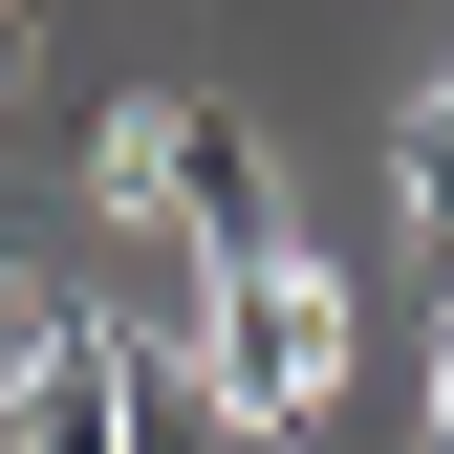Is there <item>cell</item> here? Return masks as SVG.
Returning a JSON list of instances; mask_svg holds the SVG:
<instances>
[{
  "label": "cell",
  "instance_id": "obj_1",
  "mask_svg": "<svg viewBox=\"0 0 454 454\" xmlns=\"http://www.w3.org/2000/svg\"><path fill=\"white\" fill-rule=\"evenodd\" d=\"M108 195H130V216H174V239H195V281H239V260H281V152L239 130V108H108Z\"/></svg>",
  "mask_w": 454,
  "mask_h": 454
},
{
  "label": "cell",
  "instance_id": "obj_2",
  "mask_svg": "<svg viewBox=\"0 0 454 454\" xmlns=\"http://www.w3.org/2000/svg\"><path fill=\"white\" fill-rule=\"evenodd\" d=\"M195 368H216V411H239V433H303L325 368H347V281H325L303 239L239 260V281H216V325H195Z\"/></svg>",
  "mask_w": 454,
  "mask_h": 454
},
{
  "label": "cell",
  "instance_id": "obj_3",
  "mask_svg": "<svg viewBox=\"0 0 454 454\" xmlns=\"http://www.w3.org/2000/svg\"><path fill=\"white\" fill-rule=\"evenodd\" d=\"M0 433L22 454H130V325H22L0 347Z\"/></svg>",
  "mask_w": 454,
  "mask_h": 454
},
{
  "label": "cell",
  "instance_id": "obj_4",
  "mask_svg": "<svg viewBox=\"0 0 454 454\" xmlns=\"http://www.w3.org/2000/svg\"><path fill=\"white\" fill-rule=\"evenodd\" d=\"M130 454H260V433L216 411V368H195V347H130Z\"/></svg>",
  "mask_w": 454,
  "mask_h": 454
},
{
  "label": "cell",
  "instance_id": "obj_5",
  "mask_svg": "<svg viewBox=\"0 0 454 454\" xmlns=\"http://www.w3.org/2000/svg\"><path fill=\"white\" fill-rule=\"evenodd\" d=\"M433 454H454V325H433Z\"/></svg>",
  "mask_w": 454,
  "mask_h": 454
},
{
  "label": "cell",
  "instance_id": "obj_6",
  "mask_svg": "<svg viewBox=\"0 0 454 454\" xmlns=\"http://www.w3.org/2000/svg\"><path fill=\"white\" fill-rule=\"evenodd\" d=\"M0 22H22V0H0Z\"/></svg>",
  "mask_w": 454,
  "mask_h": 454
},
{
  "label": "cell",
  "instance_id": "obj_7",
  "mask_svg": "<svg viewBox=\"0 0 454 454\" xmlns=\"http://www.w3.org/2000/svg\"><path fill=\"white\" fill-rule=\"evenodd\" d=\"M0 454H22V433H0Z\"/></svg>",
  "mask_w": 454,
  "mask_h": 454
}]
</instances>
